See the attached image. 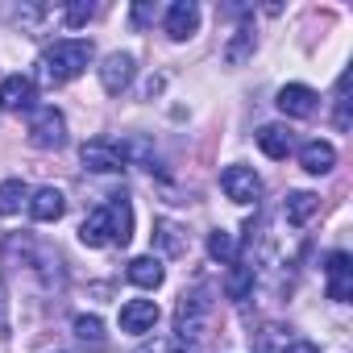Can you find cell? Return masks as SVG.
<instances>
[{
	"label": "cell",
	"instance_id": "obj_15",
	"mask_svg": "<svg viewBox=\"0 0 353 353\" xmlns=\"http://www.w3.org/2000/svg\"><path fill=\"white\" fill-rule=\"evenodd\" d=\"M79 241H83L88 250H100V245L112 241V225H108V212H104V208H96V212L83 216V225H79Z\"/></svg>",
	"mask_w": 353,
	"mask_h": 353
},
{
	"label": "cell",
	"instance_id": "obj_12",
	"mask_svg": "<svg viewBox=\"0 0 353 353\" xmlns=\"http://www.w3.org/2000/svg\"><path fill=\"white\" fill-rule=\"evenodd\" d=\"M158 324V303L154 299H129L121 307V328L125 332H150Z\"/></svg>",
	"mask_w": 353,
	"mask_h": 353
},
{
	"label": "cell",
	"instance_id": "obj_1",
	"mask_svg": "<svg viewBox=\"0 0 353 353\" xmlns=\"http://www.w3.org/2000/svg\"><path fill=\"white\" fill-rule=\"evenodd\" d=\"M88 63H92V42L67 38V42H54V46L42 54L38 67H42V79H46L50 88H59V83H71L75 75H83Z\"/></svg>",
	"mask_w": 353,
	"mask_h": 353
},
{
	"label": "cell",
	"instance_id": "obj_6",
	"mask_svg": "<svg viewBox=\"0 0 353 353\" xmlns=\"http://www.w3.org/2000/svg\"><path fill=\"white\" fill-rule=\"evenodd\" d=\"M196 30H200V5L196 0H174V5L166 9V34L174 42H188Z\"/></svg>",
	"mask_w": 353,
	"mask_h": 353
},
{
	"label": "cell",
	"instance_id": "obj_2",
	"mask_svg": "<svg viewBox=\"0 0 353 353\" xmlns=\"http://www.w3.org/2000/svg\"><path fill=\"white\" fill-rule=\"evenodd\" d=\"M30 141L38 150H63L67 145V117L59 108H38L30 117Z\"/></svg>",
	"mask_w": 353,
	"mask_h": 353
},
{
	"label": "cell",
	"instance_id": "obj_19",
	"mask_svg": "<svg viewBox=\"0 0 353 353\" xmlns=\"http://www.w3.org/2000/svg\"><path fill=\"white\" fill-rule=\"evenodd\" d=\"M254 46H258V42H254V30H250V26L233 30L229 46H225V63H229V67H241V63H245V59L254 54Z\"/></svg>",
	"mask_w": 353,
	"mask_h": 353
},
{
	"label": "cell",
	"instance_id": "obj_17",
	"mask_svg": "<svg viewBox=\"0 0 353 353\" xmlns=\"http://www.w3.org/2000/svg\"><path fill=\"white\" fill-rule=\"evenodd\" d=\"M316 208H320V196H312V192H291L283 212H287V225L299 229V225H307V221L316 216Z\"/></svg>",
	"mask_w": 353,
	"mask_h": 353
},
{
	"label": "cell",
	"instance_id": "obj_24",
	"mask_svg": "<svg viewBox=\"0 0 353 353\" xmlns=\"http://www.w3.org/2000/svg\"><path fill=\"white\" fill-rule=\"evenodd\" d=\"M67 26H88L92 17H96V5H92V0H75V5H67Z\"/></svg>",
	"mask_w": 353,
	"mask_h": 353
},
{
	"label": "cell",
	"instance_id": "obj_5",
	"mask_svg": "<svg viewBox=\"0 0 353 353\" xmlns=\"http://www.w3.org/2000/svg\"><path fill=\"white\" fill-rule=\"evenodd\" d=\"M34 100H38V88H34L30 75H5L0 79V108L5 112H26V108H34Z\"/></svg>",
	"mask_w": 353,
	"mask_h": 353
},
{
	"label": "cell",
	"instance_id": "obj_22",
	"mask_svg": "<svg viewBox=\"0 0 353 353\" xmlns=\"http://www.w3.org/2000/svg\"><path fill=\"white\" fill-rule=\"evenodd\" d=\"M208 254H212L216 262H233V258H237V241H233V233L216 229V233L208 237Z\"/></svg>",
	"mask_w": 353,
	"mask_h": 353
},
{
	"label": "cell",
	"instance_id": "obj_18",
	"mask_svg": "<svg viewBox=\"0 0 353 353\" xmlns=\"http://www.w3.org/2000/svg\"><path fill=\"white\" fill-rule=\"evenodd\" d=\"M154 241H158V250L170 254V258L188 254V237H183V229L174 225V221H158V225H154Z\"/></svg>",
	"mask_w": 353,
	"mask_h": 353
},
{
	"label": "cell",
	"instance_id": "obj_8",
	"mask_svg": "<svg viewBox=\"0 0 353 353\" xmlns=\"http://www.w3.org/2000/svg\"><path fill=\"white\" fill-rule=\"evenodd\" d=\"M79 158H83V166L96 170V174H112V170L125 166V154H121V145H112V141H88V145L79 150Z\"/></svg>",
	"mask_w": 353,
	"mask_h": 353
},
{
	"label": "cell",
	"instance_id": "obj_11",
	"mask_svg": "<svg viewBox=\"0 0 353 353\" xmlns=\"http://www.w3.org/2000/svg\"><path fill=\"white\" fill-rule=\"evenodd\" d=\"M104 212H108V225H112V241L129 245L133 241V204H129V196H112L104 204Z\"/></svg>",
	"mask_w": 353,
	"mask_h": 353
},
{
	"label": "cell",
	"instance_id": "obj_21",
	"mask_svg": "<svg viewBox=\"0 0 353 353\" xmlns=\"http://www.w3.org/2000/svg\"><path fill=\"white\" fill-rule=\"evenodd\" d=\"M250 287H254V266L233 262V270H229V279H225V295H229V299H245Z\"/></svg>",
	"mask_w": 353,
	"mask_h": 353
},
{
	"label": "cell",
	"instance_id": "obj_20",
	"mask_svg": "<svg viewBox=\"0 0 353 353\" xmlns=\"http://www.w3.org/2000/svg\"><path fill=\"white\" fill-rule=\"evenodd\" d=\"M21 204H30V188L21 179H5V183H0V216L21 212Z\"/></svg>",
	"mask_w": 353,
	"mask_h": 353
},
{
	"label": "cell",
	"instance_id": "obj_26",
	"mask_svg": "<svg viewBox=\"0 0 353 353\" xmlns=\"http://www.w3.org/2000/svg\"><path fill=\"white\" fill-rule=\"evenodd\" d=\"M287 353H320V349H316L312 341H291V345H287Z\"/></svg>",
	"mask_w": 353,
	"mask_h": 353
},
{
	"label": "cell",
	"instance_id": "obj_25",
	"mask_svg": "<svg viewBox=\"0 0 353 353\" xmlns=\"http://www.w3.org/2000/svg\"><path fill=\"white\" fill-rule=\"evenodd\" d=\"M154 17H158V9L150 5V0H141V5H133V26H137V30H141V26H150Z\"/></svg>",
	"mask_w": 353,
	"mask_h": 353
},
{
	"label": "cell",
	"instance_id": "obj_13",
	"mask_svg": "<svg viewBox=\"0 0 353 353\" xmlns=\"http://www.w3.org/2000/svg\"><path fill=\"white\" fill-rule=\"evenodd\" d=\"M258 145H262V154H266V158L283 162V158L295 150V137H291V129H287V125H262V129H258Z\"/></svg>",
	"mask_w": 353,
	"mask_h": 353
},
{
	"label": "cell",
	"instance_id": "obj_14",
	"mask_svg": "<svg viewBox=\"0 0 353 353\" xmlns=\"http://www.w3.org/2000/svg\"><path fill=\"white\" fill-rule=\"evenodd\" d=\"M299 166H303L307 174H328V170L336 166V150H332L328 141H307V145L299 150Z\"/></svg>",
	"mask_w": 353,
	"mask_h": 353
},
{
	"label": "cell",
	"instance_id": "obj_4",
	"mask_svg": "<svg viewBox=\"0 0 353 353\" xmlns=\"http://www.w3.org/2000/svg\"><path fill=\"white\" fill-rule=\"evenodd\" d=\"M324 291L332 303H349L353 299V258L345 250L328 254V266H324Z\"/></svg>",
	"mask_w": 353,
	"mask_h": 353
},
{
	"label": "cell",
	"instance_id": "obj_9",
	"mask_svg": "<svg viewBox=\"0 0 353 353\" xmlns=\"http://www.w3.org/2000/svg\"><path fill=\"white\" fill-rule=\"evenodd\" d=\"M100 83H104L108 96H121L133 83V54H108L104 67H100Z\"/></svg>",
	"mask_w": 353,
	"mask_h": 353
},
{
	"label": "cell",
	"instance_id": "obj_27",
	"mask_svg": "<svg viewBox=\"0 0 353 353\" xmlns=\"http://www.w3.org/2000/svg\"><path fill=\"white\" fill-rule=\"evenodd\" d=\"M137 353H162V345H145V349H137Z\"/></svg>",
	"mask_w": 353,
	"mask_h": 353
},
{
	"label": "cell",
	"instance_id": "obj_7",
	"mask_svg": "<svg viewBox=\"0 0 353 353\" xmlns=\"http://www.w3.org/2000/svg\"><path fill=\"white\" fill-rule=\"evenodd\" d=\"M287 117H316V108H320V96L307 88V83H287V88H279V100H274Z\"/></svg>",
	"mask_w": 353,
	"mask_h": 353
},
{
	"label": "cell",
	"instance_id": "obj_10",
	"mask_svg": "<svg viewBox=\"0 0 353 353\" xmlns=\"http://www.w3.org/2000/svg\"><path fill=\"white\" fill-rule=\"evenodd\" d=\"M67 212V196L59 192V188H38L34 196H30V216L38 221V225H50V221H59Z\"/></svg>",
	"mask_w": 353,
	"mask_h": 353
},
{
	"label": "cell",
	"instance_id": "obj_3",
	"mask_svg": "<svg viewBox=\"0 0 353 353\" xmlns=\"http://www.w3.org/2000/svg\"><path fill=\"white\" fill-rule=\"evenodd\" d=\"M221 192L233 200V204H258L262 196V179L254 174V166H225L221 170Z\"/></svg>",
	"mask_w": 353,
	"mask_h": 353
},
{
	"label": "cell",
	"instance_id": "obj_23",
	"mask_svg": "<svg viewBox=\"0 0 353 353\" xmlns=\"http://www.w3.org/2000/svg\"><path fill=\"white\" fill-rule=\"evenodd\" d=\"M75 336L88 345H104V324L100 316H75Z\"/></svg>",
	"mask_w": 353,
	"mask_h": 353
},
{
	"label": "cell",
	"instance_id": "obj_16",
	"mask_svg": "<svg viewBox=\"0 0 353 353\" xmlns=\"http://www.w3.org/2000/svg\"><path fill=\"white\" fill-rule=\"evenodd\" d=\"M125 274H129V283H137V287H145V291H158L162 279H166V270H162L158 258H133Z\"/></svg>",
	"mask_w": 353,
	"mask_h": 353
}]
</instances>
